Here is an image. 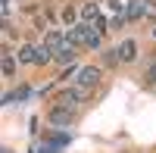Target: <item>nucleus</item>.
<instances>
[{"label":"nucleus","mask_w":156,"mask_h":153,"mask_svg":"<svg viewBox=\"0 0 156 153\" xmlns=\"http://www.w3.org/2000/svg\"><path fill=\"white\" fill-rule=\"evenodd\" d=\"M41 153H56V147H53V144H47V147H44Z\"/></svg>","instance_id":"nucleus-15"},{"label":"nucleus","mask_w":156,"mask_h":153,"mask_svg":"<svg viewBox=\"0 0 156 153\" xmlns=\"http://www.w3.org/2000/svg\"><path fill=\"white\" fill-rule=\"evenodd\" d=\"M34 53H37V47H31V44H22V47L16 50V59H19V62H34Z\"/></svg>","instance_id":"nucleus-8"},{"label":"nucleus","mask_w":156,"mask_h":153,"mask_svg":"<svg viewBox=\"0 0 156 153\" xmlns=\"http://www.w3.org/2000/svg\"><path fill=\"white\" fill-rule=\"evenodd\" d=\"M44 44H50L53 50H59L62 44H66V34H59V31H47V37H44Z\"/></svg>","instance_id":"nucleus-10"},{"label":"nucleus","mask_w":156,"mask_h":153,"mask_svg":"<svg viewBox=\"0 0 156 153\" xmlns=\"http://www.w3.org/2000/svg\"><path fill=\"white\" fill-rule=\"evenodd\" d=\"M115 56H119V62H134L137 59V41H134V37L119 41V44H115Z\"/></svg>","instance_id":"nucleus-4"},{"label":"nucleus","mask_w":156,"mask_h":153,"mask_svg":"<svg viewBox=\"0 0 156 153\" xmlns=\"http://www.w3.org/2000/svg\"><path fill=\"white\" fill-rule=\"evenodd\" d=\"M25 97H28V87L22 84V87H16L12 94H6V97H3V103H12V100H25Z\"/></svg>","instance_id":"nucleus-11"},{"label":"nucleus","mask_w":156,"mask_h":153,"mask_svg":"<svg viewBox=\"0 0 156 153\" xmlns=\"http://www.w3.org/2000/svg\"><path fill=\"white\" fill-rule=\"evenodd\" d=\"M78 19H81V9H75L72 3H69L66 9H62V22H66L69 28H72V25H78Z\"/></svg>","instance_id":"nucleus-9"},{"label":"nucleus","mask_w":156,"mask_h":153,"mask_svg":"<svg viewBox=\"0 0 156 153\" xmlns=\"http://www.w3.org/2000/svg\"><path fill=\"white\" fill-rule=\"evenodd\" d=\"M100 31H94V28H90V34H87V50H100Z\"/></svg>","instance_id":"nucleus-12"},{"label":"nucleus","mask_w":156,"mask_h":153,"mask_svg":"<svg viewBox=\"0 0 156 153\" xmlns=\"http://www.w3.org/2000/svg\"><path fill=\"white\" fill-rule=\"evenodd\" d=\"M144 16H156V3L153 0H131L128 3V19H144Z\"/></svg>","instance_id":"nucleus-3"},{"label":"nucleus","mask_w":156,"mask_h":153,"mask_svg":"<svg viewBox=\"0 0 156 153\" xmlns=\"http://www.w3.org/2000/svg\"><path fill=\"white\" fill-rule=\"evenodd\" d=\"M103 66H109V69H112V66H119V56H115V47L103 53Z\"/></svg>","instance_id":"nucleus-13"},{"label":"nucleus","mask_w":156,"mask_h":153,"mask_svg":"<svg viewBox=\"0 0 156 153\" xmlns=\"http://www.w3.org/2000/svg\"><path fill=\"white\" fill-rule=\"evenodd\" d=\"M16 56H12V53H3V56H0V69H3V78H12V75H16Z\"/></svg>","instance_id":"nucleus-7"},{"label":"nucleus","mask_w":156,"mask_h":153,"mask_svg":"<svg viewBox=\"0 0 156 153\" xmlns=\"http://www.w3.org/2000/svg\"><path fill=\"white\" fill-rule=\"evenodd\" d=\"M47 122L53 125V128H69V125L75 122V109L62 106V103H53V106L47 109Z\"/></svg>","instance_id":"nucleus-1"},{"label":"nucleus","mask_w":156,"mask_h":153,"mask_svg":"<svg viewBox=\"0 0 156 153\" xmlns=\"http://www.w3.org/2000/svg\"><path fill=\"white\" fill-rule=\"evenodd\" d=\"M3 153H12V150H3Z\"/></svg>","instance_id":"nucleus-16"},{"label":"nucleus","mask_w":156,"mask_h":153,"mask_svg":"<svg viewBox=\"0 0 156 153\" xmlns=\"http://www.w3.org/2000/svg\"><path fill=\"white\" fill-rule=\"evenodd\" d=\"M100 78H103V72H100L97 66H84L81 72H78V78H75L72 84H78V87H87V91H94V87L100 84Z\"/></svg>","instance_id":"nucleus-2"},{"label":"nucleus","mask_w":156,"mask_h":153,"mask_svg":"<svg viewBox=\"0 0 156 153\" xmlns=\"http://www.w3.org/2000/svg\"><path fill=\"white\" fill-rule=\"evenodd\" d=\"M144 81H147V84H156V62H150V66H147V72H144Z\"/></svg>","instance_id":"nucleus-14"},{"label":"nucleus","mask_w":156,"mask_h":153,"mask_svg":"<svg viewBox=\"0 0 156 153\" xmlns=\"http://www.w3.org/2000/svg\"><path fill=\"white\" fill-rule=\"evenodd\" d=\"M75 56H78V47H75V44H69V41L56 50V62H75Z\"/></svg>","instance_id":"nucleus-6"},{"label":"nucleus","mask_w":156,"mask_h":153,"mask_svg":"<svg viewBox=\"0 0 156 153\" xmlns=\"http://www.w3.org/2000/svg\"><path fill=\"white\" fill-rule=\"evenodd\" d=\"M56 59V50L50 44H37V53H34V66H47V62Z\"/></svg>","instance_id":"nucleus-5"}]
</instances>
